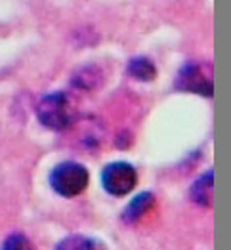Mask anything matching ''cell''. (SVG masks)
<instances>
[{
    "instance_id": "cell-1",
    "label": "cell",
    "mask_w": 231,
    "mask_h": 250,
    "mask_svg": "<svg viewBox=\"0 0 231 250\" xmlns=\"http://www.w3.org/2000/svg\"><path fill=\"white\" fill-rule=\"evenodd\" d=\"M37 117L46 128L60 132L71 126L75 119V111L69 98L63 92H54L41 100V104L37 107Z\"/></svg>"
},
{
    "instance_id": "cell-7",
    "label": "cell",
    "mask_w": 231,
    "mask_h": 250,
    "mask_svg": "<svg viewBox=\"0 0 231 250\" xmlns=\"http://www.w3.org/2000/svg\"><path fill=\"white\" fill-rule=\"evenodd\" d=\"M153 205H155V199H153L151 193H140L138 197H134L130 201V205L123 212L125 222H136V220H140L142 216H146L147 212L153 208Z\"/></svg>"
},
{
    "instance_id": "cell-4",
    "label": "cell",
    "mask_w": 231,
    "mask_h": 250,
    "mask_svg": "<svg viewBox=\"0 0 231 250\" xmlns=\"http://www.w3.org/2000/svg\"><path fill=\"white\" fill-rule=\"evenodd\" d=\"M102 184L107 193H111L115 197H125L126 193H130L138 184L136 168L128 163H113V165L105 167L104 174H102Z\"/></svg>"
},
{
    "instance_id": "cell-9",
    "label": "cell",
    "mask_w": 231,
    "mask_h": 250,
    "mask_svg": "<svg viewBox=\"0 0 231 250\" xmlns=\"http://www.w3.org/2000/svg\"><path fill=\"white\" fill-rule=\"evenodd\" d=\"M2 250H35V247L31 245V241H29L25 235H21V233H12V235L4 241Z\"/></svg>"
},
{
    "instance_id": "cell-2",
    "label": "cell",
    "mask_w": 231,
    "mask_h": 250,
    "mask_svg": "<svg viewBox=\"0 0 231 250\" xmlns=\"http://www.w3.org/2000/svg\"><path fill=\"white\" fill-rule=\"evenodd\" d=\"M88 170L79 163H62L50 172V186L62 197H77L88 188Z\"/></svg>"
},
{
    "instance_id": "cell-8",
    "label": "cell",
    "mask_w": 231,
    "mask_h": 250,
    "mask_svg": "<svg viewBox=\"0 0 231 250\" xmlns=\"http://www.w3.org/2000/svg\"><path fill=\"white\" fill-rule=\"evenodd\" d=\"M56 250H107V247H105L102 241L94 239V237L71 235V237L63 239Z\"/></svg>"
},
{
    "instance_id": "cell-5",
    "label": "cell",
    "mask_w": 231,
    "mask_h": 250,
    "mask_svg": "<svg viewBox=\"0 0 231 250\" xmlns=\"http://www.w3.org/2000/svg\"><path fill=\"white\" fill-rule=\"evenodd\" d=\"M212 193H214V176L212 172L203 174L193 186H191V199L199 207H210L212 203Z\"/></svg>"
},
{
    "instance_id": "cell-6",
    "label": "cell",
    "mask_w": 231,
    "mask_h": 250,
    "mask_svg": "<svg viewBox=\"0 0 231 250\" xmlns=\"http://www.w3.org/2000/svg\"><path fill=\"white\" fill-rule=\"evenodd\" d=\"M126 71L132 79L136 81H142V83H151L155 77H157V67L155 63L151 62L149 58H134L130 60L128 65H126Z\"/></svg>"
},
{
    "instance_id": "cell-3",
    "label": "cell",
    "mask_w": 231,
    "mask_h": 250,
    "mask_svg": "<svg viewBox=\"0 0 231 250\" xmlns=\"http://www.w3.org/2000/svg\"><path fill=\"white\" fill-rule=\"evenodd\" d=\"M176 88L210 98L214 94L210 67L203 65V63H186L176 77Z\"/></svg>"
}]
</instances>
